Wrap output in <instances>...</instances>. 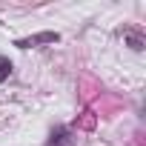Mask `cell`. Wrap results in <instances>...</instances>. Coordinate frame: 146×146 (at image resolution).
Listing matches in <instances>:
<instances>
[{
	"instance_id": "3957f363",
	"label": "cell",
	"mask_w": 146,
	"mask_h": 146,
	"mask_svg": "<svg viewBox=\"0 0 146 146\" xmlns=\"http://www.w3.org/2000/svg\"><path fill=\"white\" fill-rule=\"evenodd\" d=\"M9 75H12V60L0 54V83H3V80H6Z\"/></svg>"
},
{
	"instance_id": "6da1fadb",
	"label": "cell",
	"mask_w": 146,
	"mask_h": 146,
	"mask_svg": "<svg viewBox=\"0 0 146 146\" xmlns=\"http://www.w3.org/2000/svg\"><path fill=\"white\" fill-rule=\"evenodd\" d=\"M54 40H57V35H54V32H43V35H35V37H23V40H17V46H20V49H29V46L54 43Z\"/></svg>"
},
{
	"instance_id": "7a4b0ae2",
	"label": "cell",
	"mask_w": 146,
	"mask_h": 146,
	"mask_svg": "<svg viewBox=\"0 0 146 146\" xmlns=\"http://www.w3.org/2000/svg\"><path fill=\"white\" fill-rule=\"evenodd\" d=\"M49 146H75V137H72V132H69V129H54V132H52Z\"/></svg>"
}]
</instances>
